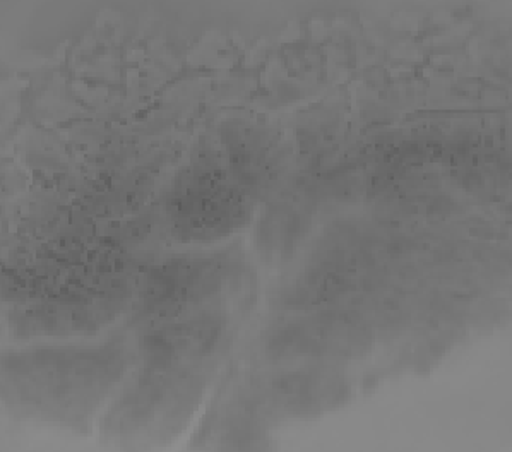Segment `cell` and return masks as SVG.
<instances>
[{"label":"cell","mask_w":512,"mask_h":452,"mask_svg":"<svg viewBox=\"0 0 512 452\" xmlns=\"http://www.w3.org/2000/svg\"><path fill=\"white\" fill-rule=\"evenodd\" d=\"M247 201L221 170L194 168L185 172L167 197V216L182 237L204 240L239 228Z\"/></svg>","instance_id":"obj_2"},{"label":"cell","mask_w":512,"mask_h":452,"mask_svg":"<svg viewBox=\"0 0 512 452\" xmlns=\"http://www.w3.org/2000/svg\"><path fill=\"white\" fill-rule=\"evenodd\" d=\"M223 338V322L216 317H194L187 321L167 322L146 334L143 351L156 367L204 357L215 350Z\"/></svg>","instance_id":"obj_5"},{"label":"cell","mask_w":512,"mask_h":452,"mask_svg":"<svg viewBox=\"0 0 512 452\" xmlns=\"http://www.w3.org/2000/svg\"><path fill=\"white\" fill-rule=\"evenodd\" d=\"M122 363L117 348H48L9 358L6 379L24 403L66 415L102 398Z\"/></svg>","instance_id":"obj_1"},{"label":"cell","mask_w":512,"mask_h":452,"mask_svg":"<svg viewBox=\"0 0 512 452\" xmlns=\"http://www.w3.org/2000/svg\"><path fill=\"white\" fill-rule=\"evenodd\" d=\"M220 283L221 268L216 262L175 261L153 269L139 297L146 312L167 319L211 297Z\"/></svg>","instance_id":"obj_3"},{"label":"cell","mask_w":512,"mask_h":452,"mask_svg":"<svg viewBox=\"0 0 512 452\" xmlns=\"http://www.w3.org/2000/svg\"><path fill=\"white\" fill-rule=\"evenodd\" d=\"M357 339V331L346 322H293L273 334L269 341V351L281 358L345 355L355 350Z\"/></svg>","instance_id":"obj_6"},{"label":"cell","mask_w":512,"mask_h":452,"mask_svg":"<svg viewBox=\"0 0 512 452\" xmlns=\"http://www.w3.org/2000/svg\"><path fill=\"white\" fill-rule=\"evenodd\" d=\"M114 310L112 300L107 295L76 292L55 295V298H48L45 304L28 307L14 319V324L23 334L62 338L95 331L110 319Z\"/></svg>","instance_id":"obj_4"}]
</instances>
